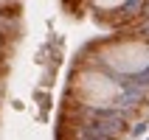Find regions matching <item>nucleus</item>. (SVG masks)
<instances>
[{"mask_svg":"<svg viewBox=\"0 0 149 140\" xmlns=\"http://www.w3.org/2000/svg\"><path fill=\"white\" fill-rule=\"evenodd\" d=\"M0 6H8V0H0Z\"/></svg>","mask_w":149,"mask_h":140,"instance_id":"20e7f679","label":"nucleus"},{"mask_svg":"<svg viewBox=\"0 0 149 140\" xmlns=\"http://www.w3.org/2000/svg\"><path fill=\"white\" fill-rule=\"evenodd\" d=\"M90 3L99 8V11H118V8L127 6L130 0H90Z\"/></svg>","mask_w":149,"mask_h":140,"instance_id":"7ed1b4c3","label":"nucleus"},{"mask_svg":"<svg viewBox=\"0 0 149 140\" xmlns=\"http://www.w3.org/2000/svg\"><path fill=\"white\" fill-rule=\"evenodd\" d=\"M73 90H76V98L87 104V107H101V109H110V107H118L121 98H124V90L116 79H110L107 73H99V70H84L79 79L73 81Z\"/></svg>","mask_w":149,"mask_h":140,"instance_id":"f03ea898","label":"nucleus"},{"mask_svg":"<svg viewBox=\"0 0 149 140\" xmlns=\"http://www.w3.org/2000/svg\"><path fill=\"white\" fill-rule=\"evenodd\" d=\"M101 65L118 76H138L149 67V42L143 39H118L99 50Z\"/></svg>","mask_w":149,"mask_h":140,"instance_id":"f257e3e1","label":"nucleus"}]
</instances>
